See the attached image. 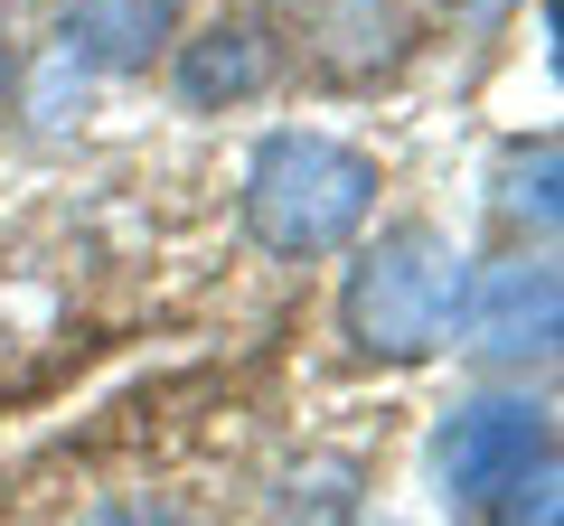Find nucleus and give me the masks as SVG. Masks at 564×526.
<instances>
[{
    "mask_svg": "<svg viewBox=\"0 0 564 526\" xmlns=\"http://www.w3.org/2000/svg\"><path fill=\"white\" fill-rule=\"evenodd\" d=\"M462 283H470V254L443 226H386V235L348 263V292H339L348 348L377 358V366L443 358L452 320H462Z\"/></svg>",
    "mask_w": 564,
    "mask_h": 526,
    "instance_id": "f257e3e1",
    "label": "nucleus"
},
{
    "mask_svg": "<svg viewBox=\"0 0 564 526\" xmlns=\"http://www.w3.org/2000/svg\"><path fill=\"white\" fill-rule=\"evenodd\" d=\"M367 207H377V161L329 132H273L245 161V235L282 263L339 254L367 226Z\"/></svg>",
    "mask_w": 564,
    "mask_h": 526,
    "instance_id": "f03ea898",
    "label": "nucleus"
},
{
    "mask_svg": "<svg viewBox=\"0 0 564 526\" xmlns=\"http://www.w3.org/2000/svg\"><path fill=\"white\" fill-rule=\"evenodd\" d=\"M555 329H564V292H555V263L545 254H499L462 283V320L452 339L489 366H545L555 358Z\"/></svg>",
    "mask_w": 564,
    "mask_h": 526,
    "instance_id": "7ed1b4c3",
    "label": "nucleus"
},
{
    "mask_svg": "<svg viewBox=\"0 0 564 526\" xmlns=\"http://www.w3.org/2000/svg\"><path fill=\"white\" fill-rule=\"evenodd\" d=\"M545 451H555L545 405H527V395H480V405H462L443 424V451H433V461H443V498L470 517L499 480H518V470L545 461Z\"/></svg>",
    "mask_w": 564,
    "mask_h": 526,
    "instance_id": "20e7f679",
    "label": "nucleus"
},
{
    "mask_svg": "<svg viewBox=\"0 0 564 526\" xmlns=\"http://www.w3.org/2000/svg\"><path fill=\"white\" fill-rule=\"evenodd\" d=\"M273 76H282V39L254 10L207 20L198 39H180V57H170V85H180L188 113H236V103H254Z\"/></svg>",
    "mask_w": 564,
    "mask_h": 526,
    "instance_id": "39448f33",
    "label": "nucleus"
},
{
    "mask_svg": "<svg viewBox=\"0 0 564 526\" xmlns=\"http://www.w3.org/2000/svg\"><path fill=\"white\" fill-rule=\"evenodd\" d=\"M302 57L321 85H377L414 57L404 0H302Z\"/></svg>",
    "mask_w": 564,
    "mask_h": 526,
    "instance_id": "423d86ee",
    "label": "nucleus"
},
{
    "mask_svg": "<svg viewBox=\"0 0 564 526\" xmlns=\"http://www.w3.org/2000/svg\"><path fill=\"white\" fill-rule=\"evenodd\" d=\"M66 57L104 66V76H141L180 39V0H66Z\"/></svg>",
    "mask_w": 564,
    "mask_h": 526,
    "instance_id": "0eeeda50",
    "label": "nucleus"
},
{
    "mask_svg": "<svg viewBox=\"0 0 564 526\" xmlns=\"http://www.w3.org/2000/svg\"><path fill=\"white\" fill-rule=\"evenodd\" d=\"M282 526H358V461H339V451L302 461L282 489Z\"/></svg>",
    "mask_w": 564,
    "mask_h": 526,
    "instance_id": "6e6552de",
    "label": "nucleus"
},
{
    "mask_svg": "<svg viewBox=\"0 0 564 526\" xmlns=\"http://www.w3.org/2000/svg\"><path fill=\"white\" fill-rule=\"evenodd\" d=\"M555 142H518L499 161V217L508 226H536V235H555Z\"/></svg>",
    "mask_w": 564,
    "mask_h": 526,
    "instance_id": "1a4fd4ad",
    "label": "nucleus"
},
{
    "mask_svg": "<svg viewBox=\"0 0 564 526\" xmlns=\"http://www.w3.org/2000/svg\"><path fill=\"white\" fill-rule=\"evenodd\" d=\"M470 526H564V470H555V451L527 461L518 480H499L480 507H470Z\"/></svg>",
    "mask_w": 564,
    "mask_h": 526,
    "instance_id": "9d476101",
    "label": "nucleus"
},
{
    "mask_svg": "<svg viewBox=\"0 0 564 526\" xmlns=\"http://www.w3.org/2000/svg\"><path fill=\"white\" fill-rule=\"evenodd\" d=\"M85 526H198L188 507H170V498H113V507H95Z\"/></svg>",
    "mask_w": 564,
    "mask_h": 526,
    "instance_id": "9b49d317",
    "label": "nucleus"
},
{
    "mask_svg": "<svg viewBox=\"0 0 564 526\" xmlns=\"http://www.w3.org/2000/svg\"><path fill=\"white\" fill-rule=\"evenodd\" d=\"M20 85V47H10V29H0V95Z\"/></svg>",
    "mask_w": 564,
    "mask_h": 526,
    "instance_id": "f8f14e48",
    "label": "nucleus"
},
{
    "mask_svg": "<svg viewBox=\"0 0 564 526\" xmlns=\"http://www.w3.org/2000/svg\"><path fill=\"white\" fill-rule=\"evenodd\" d=\"M452 10H489V0H452Z\"/></svg>",
    "mask_w": 564,
    "mask_h": 526,
    "instance_id": "ddd939ff",
    "label": "nucleus"
}]
</instances>
